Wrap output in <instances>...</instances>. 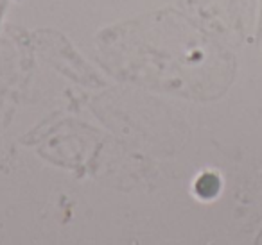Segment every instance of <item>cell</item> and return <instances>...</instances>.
Masks as SVG:
<instances>
[{
  "label": "cell",
  "mask_w": 262,
  "mask_h": 245,
  "mask_svg": "<svg viewBox=\"0 0 262 245\" xmlns=\"http://www.w3.org/2000/svg\"><path fill=\"white\" fill-rule=\"evenodd\" d=\"M194 190H196V195L200 199L210 201V199L217 197V193L221 191V179H219L217 174L205 172L198 177L196 184H194Z\"/></svg>",
  "instance_id": "1"
}]
</instances>
